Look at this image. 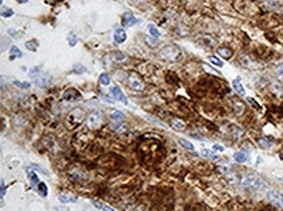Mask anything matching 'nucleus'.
Listing matches in <instances>:
<instances>
[{
    "mask_svg": "<svg viewBox=\"0 0 283 211\" xmlns=\"http://www.w3.org/2000/svg\"><path fill=\"white\" fill-rule=\"evenodd\" d=\"M270 89H271V91H274L275 94H282V86L279 85V84H277V82H274V84H271V86H270Z\"/></svg>",
    "mask_w": 283,
    "mask_h": 211,
    "instance_id": "a878e982",
    "label": "nucleus"
},
{
    "mask_svg": "<svg viewBox=\"0 0 283 211\" xmlns=\"http://www.w3.org/2000/svg\"><path fill=\"white\" fill-rule=\"evenodd\" d=\"M38 192L41 193V195H43V197H46L47 195V186L45 183H39L38 184Z\"/></svg>",
    "mask_w": 283,
    "mask_h": 211,
    "instance_id": "393cba45",
    "label": "nucleus"
},
{
    "mask_svg": "<svg viewBox=\"0 0 283 211\" xmlns=\"http://www.w3.org/2000/svg\"><path fill=\"white\" fill-rule=\"evenodd\" d=\"M248 102H251V103H252L253 106H255V107H258V103H256V102L253 100V99H251V98H249V99H248Z\"/></svg>",
    "mask_w": 283,
    "mask_h": 211,
    "instance_id": "c9c22d12",
    "label": "nucleus"
},
{
    "mask_svg": "<svg viewBox=\"0 0 283 211\" xmlns=\"http://www.w3.org/2000/svg\"><path fill=\"white\" fill-rule=\"evenodd\" d=\"M213 150H217V151H224V147L221 146V145H214V146H213Z\"/></svg>",
    "mask_w": 283,
    "mask_h": 211,
    "instance_id": "72a5a7b5",
    "label": "nucleus"
},
{
    "mask_svg": "<svg viewBox=\"0 0 283 211\" xmlns=\"http://www.w3.org/2000/svg\"><path fill=\"white\" fill-rule=\"evenodd\" d=\"M110 94H111V97H112L115 100H119V102H121V103H124V104L128 103V100H127V98H125V95H124V93L121 91L120 87H118V86L111 87Z\"/></svg>",
    "mask_w": 283,
    "mask_h": 211,
    "instance_id": "0eeeda50",
    "label": "nucleus"
},
{
    "mask_svg": "<svg viewBox=\"0 0 283 211\" xmlns=\"http://www.w3.org/2000/svg\"><path fill=\"white\" fill-rule=\"evenodd\" d=\"M114 39H115V42L118 43V45H120V43H123V42H125L127 33H125L124 29H116L115 33H114Z\"/></svg>",
    "mask_w": 283,
    "mask_h": 211,
    "instance_id": "6e6552de",
    "label": "nucleus"
},
{
    "mask_svg": "<svg viewBox=\"0 0 283 211\" xmlns=\"http://www.w3.org/2000/svg\"><path fill=\"white\" fill-rule=\"evenodd\" d=\"M279 158H281V159H282V161H283V150H282V151L279 152Z\"/></svg>",
    "mask_w": 283,
    "mask_h": 211,
    "instance_id": "e433bc0d",
    "label": "nucleus"
},
{
    "mask_svg": "<svg viewBox=\"0 0 283 211\" xmlns=\"http://www.w3.org/2000/svg\"><path fill=\"white\" fill-rule=\"evenodd\" d=\"M279 181H281V183L283 184V177H281V179H279Z\"/></svg>",
    "mask_w": 283,
    "mask_h": 211,
    "instance_id": "58836bf2",
    "label": "nucleus"
},
{
    "mask_svg": "<svg viewBox=\"0 0 283 211\" xmlns=\"http://www.w3.org/2000/svg\"><path fill=\"white\" fill-rule=\"evenodd\" d=\"M37 47H38V43H35V41H30V42L26 43V48L30 50V51H35Z\"/></svg>",
    "mask_w": 283,
    "mask_h": 211,
    "instance_id": "c85d7f7f",
    "label": "nucleus"
},
{
    "mask_svg": "<svg viewBox=\"0 0 283 211\" xmlns=\"http://www.w3.org/2000/svg\"><path fill=\"white\" fill-rule=\"evenodd\" d=\"M202 155H204V156H209V158H212V159H215V161L219 158L218 155H215L214 152H212L210 150H206V149H205V150H202Z\"/></svg>",
    "mask_w": 283,
    "mask_h": 211,
    "instance_id": "bb28decb",
    "label": "nucleus"
},
{
    "mask_svg": "<svg viewBox=\"0 0 283 211\" xmlns=\"http://www.w3.org/2000/svg\"><path fill=\"white\" fill-rule=\"evenodd\" d=\"M77 37H76V34L75 33H69L68 34V43H69V46L71 47H73V46H76V43H77Z\"/></svg>",
    "mask_w": 283,
    "mask_h": 211,
    "instance_id": "b1692460",
    "label": "nucleus"
},
{
    "mask_svg": "<svg viewBox=\"0 0 283 211\" xmlns=\"http://www.w3.org/2000/svg\"><path fill=\"white\" fill-rule=\"evenodd\" d=\"M27 176H29V179H30V183H32L33 186H35V185L38 184V176H37V175H35L34 172L29 171V172H27Z\"/></svg>",
    "mask_w": 283,
    "mask_h": 211,
    "instance_id": "5701e85b",
    "label": "nucleus"
},
{
    "mask_svg": "<svg viewBox=\"0 0 283 211\" xmlns=\"http://www.w3.org/2000/svg\"><path fill=\"white\" fill-rule=\"evenodd\" d=\"M134 2H140V0H134Z\"/></svg>",
    "mask_w": 283,
    "mask_h": 211,
    "instance_id": "ea45409f",
    "label": "nucleus"
},
{
    "mask_svg": "<svg viewBox=\"0 0 283 211\" xmlns=\"http://www.w3.org/2000/svg\"><path fill=\"white\" fill-rule=\"evenodd\" d=\"M148 30H149V33H150L151 37H154V38H159V37H161V33L157 30V27H155L154 25L150 24V25L148 26Z\"/></svg>",
    "mask_w": 283,
    "mask_h": 211,
    "instance_id": "412c9836",
    "label": "nucleus"
},
{
    "mask_svg": "<svg viewBox=\"0 0 283 211\" xmlns=\"http://www.w3.org/2000/svg\"><path fill=\"white\" fill-rule=\"evenodd\" d=\"M128 82H129V87L133 89L136 91H142L144 90V82L140 79V77L134 74V73H130L128 77Z\"/></svg>",
    "mask_w": 283,
    "mask_h": 211,
    "instance_id": "39448f33",
    "label": "nucleus"
},
{
    "mask_svg": "<svg viewBox=\"0 0 283 211\" xmlns=\"http://www.w3.org/2000/svg\"><path fill=\"white\" fill-rule=\"evenodd\" d=\"M5 195V186H4V181H2V198Z\"/></svg>",
    "mask_w": 283,
    "mask_h": 211,
    "instance_id": "f704fd0d",
    "label": "nucleus"
},
{
    "mask_svg": "<svg viewBox=\"0 0 283 211\" xmlns=\"http://www.w3.org/2000/svg\"><path fill=\"white\" fill-rule=\"evenodd\" d=\"M110 117H111V120L119 122V121L124 120V113H123L121 111H112L111 115H110Z\"/></svg>",
    "mask_w": 283,
    "mask_h": 211,
    "instance_id": "4468645a",
    "label": "nucleus"
},
{
    "mask_svg": "<svg viewBox=\"0 0 283 211\" xmlns=\"http://www.w3.org/2000/svg\"><path fill=\"white\" fill-rule=\"evenodd\" d=\"M78 98H80V94L75 89H69L64 93V99H67V100H76Z\"/></svg>",
    "mask_w": 283,
    "mask_h": 211,
    "instance_id": "9d476101",
    "label": "nucleus"
},
{
    "mask_svg": "<svg viewBox=\"0 0 283 211\" xmlns=\"http://www.w3.org/2000/svg\"><path fill=\"white\" fill-rule=\"evenodd\" d=\"M161 57L167 61H176L181 57V52L175 46H167L161 51Z\"/></svg>",
    "mask_w": 283,
    "mask_h": 211,
    "instance_id": "f03ea898",
    "label": "nucleus"
},
{
    "mask_svg": "<svg viewBox=\"0 0 283 211\" xmlns=\"http://www.w3.org/2000/svg\"><path fill=\"white\" fill-rule=\"evenodd\" d=\"M22 56V52H21V50L18 48V47H16V46H13L12 48H11V59L13 60V59H16V57H21Z\"/></svg>",
    "mask_w": 283,
    "mask_h": 211,
    "instance_id": "6ab92c4d",
    "label": "nucleus"
},
{
    "mask_svg": "<svg viewBox=\"0 0 283 211\" xmlns=\"http://www.w3.org/2000/svg\"><path fill=\"white\" fill-rule=\"evenodd\" d=\"M218 54L224 57V59H230V57L232 56V50L228 48V47H219L218 48Z\"/></svg>",
    "mask_w": 283,
    "mask_h": 211,
    "instance_id": "ddd939ff",
    "label": "nucleus"
},
{
    "mask_svg": "<svg viewBox=\"0 0 283 211\" xmlns=\"http://www.w3.org/2000/svg\"><path fill=\"white\" fill-rule=\"evenodd\" d=\"M114 56H115V60H116V61H121V60L125 59V55L123 54V52H115Z\"/></svg>",
    "mask_w": 283,
    "mask_h": 211,
    "instance_id": "7c9ffc66",
    "label": "nucleus"
},
{
    "mask_svg": "<svg viewBox=\"0 0 283 211\" xmlns=\"http://www.w3.org/2000/svg\"><path fill=\"white\" fill-rule=\"evenodd\" d=\"M267 199L277 207L283 209V194L281 192H278L277 189H271V190L267 193Z\"/></svg>",
    "mask_w": 283,
    "mask_h": 211,
    "instance_id": "20e7f679",
    "label": "nucleus"
},
{
    "mask_svg": "<svg viewBox=\"0 0 283 211\" xmlns=\"http://www.w3.org/2000/svg\"><path fill=\"white\" fill-rule=\"evenodd\" d=\"M73 70L76 72V73H84V72L86 70L84 67H82V65H80V64H76L75 65V67H73Z\"/></svg>",
    "mask_w": 283,
    "mask_h": 211,
    "instance_id": "2f4dec72",
    "label": "nucleus"
},
{
    "mask_svg": "<svg viewBox=\"0 0 283 211\" xmlns=\"http://www.w3.org/2000/svg\"><path fill=\"white\" fill-rule=\"evenodd\" d=\"M13 84L16 85L17 87H20V89H29V87H30V84H29V82H20V81H14Z\"/></svg>",
    "mask_w": 283,
    "mask_h": 211,
    "instance_id": "c756f323",
    "label": "nucleus"
},
{
    "mask_svg": "<svg viewBox=\"0 0 283 211\" xmlns=\"http://www.w3.org/2000/svg\"><path fill=\"white\" fill-rule=\"evenodd\" d=\"M234 159L237 163H244V162L248 161V154L244 152V151H237V152H235Z\"/></svg>",
    "mask_w": 283,
    "mask_h": 211,
    "instance_id": "9b49d317",
    "label": "nucleus"
},
{
    "mask_svg": "<svg viewBox=\"0 0 283 211\" xmlns=\"http://www.w3.org/2000/svg\"><path fill=\"white\" fill-rule=\"evenodd\" d=\"M137 22H139V20H137L130 12H124V13H123V16H121V24H123V26L129 27V26L136 25Z\"/></svg>",
    "mask_w": 283,
    "mask_h": 211,
    "instance_id": "423d86ee",
    "label": "nucleus"
},
{
    "mask_svg": "<svg viewBox=\"0 0 283 211\" xmlns=\"http://www.w3.org/2000/svg\"><path fill=\"white\" fill-rule=\"evenodd\" d=\"M18 2H20V3H22V4H24V3H27V0H18Z\"/></svg>",
    "mask_w": 283,
    "mask_h": 211,
    "instance_id": "4c0bfd02",
    "label": "nucleus"
},
{
    "mask_svg": "<svg viewBox=\"0 0 283 211\" xmlns=\"http://www.w3.org/2000/svg\"><path fill=\"white\" fill-rule=\"evenodd\" d=\"M277 73H278V76H282V77H283V63H282V64L279 65V67H278Z\"/></svg>",
    "mask_w": 283,
    "mask_h": 211,
    "instance_id": "473e14b6",
    "label": "nucleus"
},
{
    "mask_svg": "<svg viewBox=\"0 0 283 211\" xmlns=\"http://www.w3.org/2000/svg\"><path fill=\"white\" fill-rule=\"evenodd\" d=\"M99 82L103 86H108L110 85V76H108L107 73H102L99 76Z\"/></svg>",
    "mask_w": 283,
    "mask_h": 211,
    "instance_id": "aec40b11",
    "label": "nucleus"
},
{
    "mask_svg": "<svg viewBox=\"0 0 283 211\" xmlns=\"http://www.w3.org/2000/svg\"><path fill=\"white\" fill-rule=\"evenodd\" d=\"M179 143L181 145V146H183L184 149H187V150H189V151H193L194 150V146L193 145L189 142V141H187V140H184V138H180L179 140Z\"/></svg>",
    "mask_w": 283,
    "mask_h": 211,
    "instance_id": "a211bd4d",
    "label": "nucleus"
},
{
    "mask_svg": "<svg viewBox=\"0 0 283 211\" xmlns=\"http://www.w3.org/2000/svg\"><path fill=\"white\" fill-rule=\"evenodd\" d=\"M93 203H94V206H95V207H98L99 210H102V211H115V210H114L112 207H110V206L105 205L103 202H98V201H94Z\"/></svg>",
    "mask_w": 283,
    "mask_h": 211,
    "instance_id": "f3484780",
    "label": "nucleus"
},
{
    "mask_svg": "<svg viewBox=\"0 0 283 211\" xmlns=\"http://www.w3.org/2000/svg\"><path fill=\"white\" fill-rule=\"evenodd\" d=\"M102 112H99V111H93L88 115V127L90 129H97L100 127V124H102Z\"/></svg>",
    "mask_w": 283,
    "mask_h": 211,
    "instance_id": "7ed1b4c3",
    "label": "nucleus"
},
{
    "mask_svg": "<svg viewBox=\"0 0 283 211\" xmlns=\"http://www.w3.org/2000/svg\"><path fill=\"white\" fill-rule=\"evenodd\" d=\"M172 128L175 129V130H178V132H181V130H184L185 124H184V121H181L179 119H175V120L172 121Z\"/></svg>",
    "mask_w": 283,
    "mask_h": 211,
    "instance_id": "2eb2a0df",
    "label": "nucleus"
},
{
    "mask_svg": "<svg viewBox=\"0 0 283 211\" xmlns=\"http://www.w3.org/2000/svg\"><path fill=\"white\" fill-rule=\"evenodd\" d=\"M232 87H234V90L236 91V94H239L240 97L245 95V90H244V86L240 81V78H236L234 79V82H232Z\"/></svg>",
    "mask_w": 283,
    "mask_h": 211,
    "instance_id": "1a4fd4ad",
    "label": "nucleus"
},
{
    "mask_svg": "<svg viewBox=\"0 0 283 211\" xmlns=\"http://www.w3.org/2000/svg\"><path fill=\"white\" fill-rule=\"evenodd\" d=\"M59 201L61 203H73L77 201V198L75 197V195H71V194H60L59 195Z\"/></svg>",
    "mask_w": 283,
    "mask_h": 211,
    "instance_id": "f8f14e48",
    "label": "nucleus"
},
{
    "mask_svg": "<svg viewBox=\"0 0 283 211\" xmlns=\"http://www.w3.org/2000/svg\"><path fill=\"white\" fill-rule=\"evenodd\" d=\"M209 61L212 63L213 65H215V67H218V68H222L223 67V63L221 59H218L217 56H209Z\"/></svg>",
    "mask_w": 283,
    "mask_h": 211,
    "instance_id": "4be33fe9",
    "label": "nucleus"
},
{
    "mask_svg": "<svg viewBox=\"0 0 283 211\" xmlns=\"http://www.w3.org/2000/svg\"><path fill=\"white\" fill-rule=\"evenodd\" d=\"M258 145L262 149H267V147H270L273 145V141H270L267 137H262V138H260V140H258Z\"/></svg>",
    "mask_w": 283,
    "mask_h": 211,
    "instance_id": "dca6fc26",
    "label": "nucleus"
},
{
    "mask_svg": "<svg viewBox=\"0 0 283 211\" xmlns=\"http://www.w3.org/2000/svg\"><path fill=\"white\" fill-rule=\"evenodd\" d=\"M2 16L3 17H12L13 11L11 8H2Z\"/></svg>",
    "mask_w": 283,
    "mask_h": 211,
    "instance_id": "cd10ccee",
    "label": "nucleus"
},
{
    "mask_svg": "<svg viewBox=\"0 0 283 211\" xmlns=\"http://www.w3.org/2000/svg\"><path fill=\"white\" fill-rule=\"evenodd\" d=\"M242 186L248 190H258L264 186V180L256 173H248L242 179Z\"/></svg>",
    "mask_w": 283,
    "mask_h": 211,
    "instance_id": "f257e3e1",
    "label": "nucleus"
}]
</instances>
